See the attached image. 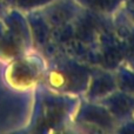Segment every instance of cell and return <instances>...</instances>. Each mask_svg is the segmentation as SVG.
Here are the masks:
<instances>
[{
    "label": "cell",
    "mask_w": 134,
    "mask_h": 134,
    "mask_svg": "<svg viewBox=\"0 0 134 134\" xmlns=\"http://www.w3.org/2000/svg\"><path fill=\"white\" fill-rule=\"evenodd\" d=\"M35 97L33 132H55L72 125L81 97L59 93L42 85L38 87Z\"/></svg>",
    "instance_id": "obj_1"
},
{
    "label": "cell",
    "mask_w": 134,
    "mask_h": 134,
    "mask_svg": "<svg viewBox=\"0 0 134 134\" xmlns=\"http://www.w3.org/2000/svg\"><path fill=\"white\" fill-rule=\"evenodd\" d=\"M92 68L72 58H58L46 64L40 85L59 93L82 97Z\"/></svg>",
    "instance_id": "obj_2"
},
{
    "label": "cell",
    "mask_w": 134,
    "mask_h": 134,
    "mask_svg": "<svg viewBox=\"0 0 134 134\" xmlns=\"http://www.w3.org/2000/svg\"><path fill=\"white\" fill-rule=\"evenodd\" d=\"M46 69L45 60L35 53H27L9 60L6 68V81L13 88L20 91L38 87L41 83Z\"/></svg>",
    "instance_id": "obj_3"
},
{
    "label": "cell",
    "mask_w": 134,
    "mask_h": 134,
    "mask_svg": "<svg viewBox=\"0 0 134 134\" xmlns=\"http://www.w3.org/2000/svg\"><path fill=\"white\" fill-rule=\"evenodd\" d=\"M119 122L99 101H90L81 98L73 115L72 126H79L85 131L112 132Z\"/></svg>",
    "instance_id": "obj_4"
},
{
    "label": "cell",
    "mask_w": 134,
    "mask_h": 134,
    "mask_svg": "<svg viewBox=\"0 0 134 134\" xmlns=\"http://www.w3.org/2000/svg\"><path fill=\"white\" fill-rule=\"evenodd\" d=\"M116 90L114 71L101 67L92 68L87 87L81 98L90 101H101Z\"/></svg>",
    "instance_id": "obj_5"
},
{
    "label": "cell",
    "mask_w": 134,
    "mask_h": 134,
    "mask_svg": "<svg viewBox=\"0 0 134 134\" xmlns=\"http://www.w3.org/2000/svg\"><path fill=\"white\" fill-rule=\"evenodd\" d=\"M81 7L74 0H54L41 8V12L52 27H63L79 15Z\"/></svg>",
    "instance_id": "obj_6"
},
{
    "label": "cell",
    "mask_w": 134,
    "mask_h": 134,
    "mask_svg": "<svg viewBox=\"0 0 134 134\" xmlns=\"http://www.w3.org/2000/svg\"><path fill=\"white\" fill-rule=\"evenodd\" d=\"M99 102L106 107L119 124L127 120L134 111V95L122 92L118 88Z\"/></svg>",
    "instance_id": "obj_7"
},
{
    "label": "cell",
    "mask_w": 134,
    "mask_h": 134,
    "mask_svg": "<svg viewBox=\"0 0 134 134\" xmlns=\"http://www.w3.org/2000/svg\"><path fill=\"white\" fill-rule=\"evenodd\" d=\"M25 14L27 18L28 25H30L33 48L44 47L51 39V33L53 27L48 23L46 16L44 15L41 9L26 12Z\"/></svg>",
    "instance_id": "obj_8"
},
{
    "label": "cell",
    "mask_w": 134,
    "mask_h": 134,
    "mask_svg": "<svg viewBox=\"0 0 134 134\" xmlns=\"http://www.w3.org/2000/svg\"><path fill=\"white\" fill-rule=\"evenodd\" d=\"M82 9H87L93 13L111 15L115 13L125 0H74Z\"/></svg>",
    "instance_id": "obj_9"
},
{
    "label": "cell",
    "mask_w": 134,
    "mask_h": 134,
    "mask_svg": "<svg viewBox=\"0 0 134 134\" xmlns=\"http://www.w3.org/2000/svg\"><path fill=\"white\" fill-rule=\"evenodd\" d=\"M116 88L134 95V69L130 64H121L114 69Z\"/></svg>",
    "instance_id": "obj_10"
},
{
    "label": "cell",
    "mask_w": 134,
    "mask_h": 134,
    "mask_svg": "<svg viewBox=\"0 0 134 134\" xmlns=\"http://www.w3.org/2000/svg\"><path fill=\"white\" fill-rule=\"evenodd\" d=\"M53 1L54 0H15L14 7L26 13V12L41 9Z\"/></svg>",
    "instance_id": "obj_11"
},
{
    "label": "cell",
    "mask_w": 134,
    "mask_h": 134,
    "mask_svg": "<svg viewBox=\"0 0 134 134\" xmlns=\"http://www.w3.org/2000/svg\"><path fill=\"white\" fill-rule=\"evenodd\" d=\"M4 30H5V26H4V23H2L1 18H0V37L2 35V33H4Z\"/></svg>",
    "instance_id": "obj_12"
}]
</instances>
